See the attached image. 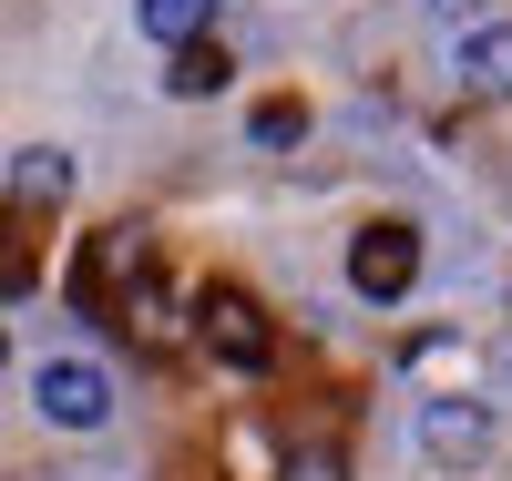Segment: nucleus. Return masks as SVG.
<instances>
[{
	"label": "nucleus",
	"instance_id": "5",
	"mask_svg": "<svg viewBox=\"0 0 512 481\" xmlns=\"http://www.w3.org/2000/svg\"><path fill=\"white\" fill-rule=\"evenodd\" d=\"M62 195H72V164H62L52 144H21V154H11V205L41 215V205H62Z\"/></svg>",
	"mask_w": 512,
	"mask_h": 481
},
{
	"label": "nucleus",
	"instance_id": "11",
	"mask_svg": "<svg viewBox=\"0 0 512 481\" xmlns=\"http://www.w3.org/2000/svg\"><path fill=\"white\" fill-rule=\"evenodd\" d=\"M431 11H441V21H461V11H482V0H431Z\"/></svg>",
	"mask_w": 512,
	"mask_h": 481
},
{
	"label": "nucleus",
	"instance_id": "9",
	"mask_svg": "<svg viewBox=\"0 0 512 481\" xmlns=\"http://www.w3.org/2000/svg\"><path fill=\"white\" fill-rule=\"evenodd\" d=\"M297 134H308V103H297V93L256 103V144H297Z\"/></svg>",
	"mask_w": 512,
	"mask_h": 481
},
{
	"label": "nucleus",
	"instance_id": "7",
	"mask_svg": "<svg viewBox=\"0 0 512 481\" xmlns=\"http://www.w3.org/2000/svg\"><path fill=\"white\" fill-rule=\"evenodd\" d=\"M461 93L512 103V31H472V41H461Z\"/></svg>",
	"mask_w": 512,
	"mask_h": 481
},
{
	"label": "nucleus",
	"instance_id": "10",
	"mask_svg": "<svg viewBox=\"0 0 512 481\" xmlns=\"http://www.w3.org/2000/svg\"><path fill=\"white\" fill-rule=\"evenodd\" d=\"M287 481H349V461H338V441H308L287 451Z\"/></svg>",
	"mask_w": 512,
	"mask_h": 481
},
{
	"label": "nucleus",
	"instance_id": "3",
	"mask_svg": "<svg viewBox=\"0 0 512 481\" xmlns=\"http://www.w3.org/2000/svg\"><path fill=\"white\" fill-rule=\"evenodd\" d=\"M31 410L62 420V430H103V420H113V379H103L93 359H41V369H31Z\"/></svg>",
	"mask_w": 512,
	"mask_h": 481
},
{
	"label": "nucleus",
	"instance_id": "2",
	"mask_svg": "<svg viewBox=\"0 0 512 481\" xmlns=\"http://www.w3.org/2000/svg\"><path fill=\"white\" fill-rule=\"evenodd\" d=\"M410 277H420V226L410 215H369L349 236V287L369 308H390V297H410Z\"/></svg>",
	"mask_w": 512,
	"mask_h": 481
},
{
	"label": "nucleus",
	"instance_id": "4",
	"mask_svg": "<svg viewBox=\"0 0 512 481\" xmlns=\"http://www.w3.org/2000/svg\"><path fill=\"white\" fill-rule=\"evenodd\" d=\"M420 451L431 461H482L492 451V410L482 400H431L420 410Z\"/></svg>",
	"mask_w": 512,
	"mask_h": 481
},
{
	"label": "nucleus",
	"instance_id": "1",
	"mask_svg": "<svg viewBox=\"0 0 512 481\" xmlns=\"http://www.w3.org/2000/svg\"><path fill=\"white\" fill-rule=\"evenodd\" d=\"M195 338H205V359L236 369V379H256V369L277 359V328H267V308H256L246 287H205L195 297Z\"/></svg>",
	"mask_w": 512,
	"mask_h": 481
},
{
	"label": "nucleus",
	"instance_id": "8",
	"mask_svg": "<svg viewBox=\"0 0 512 481\" xmlns=\"http://www.w3.org/2000/svg\"><path fill=\"white\" fill-rule=\"evenodd\" d=\"M144 31L164 41V52H185V41L216 31V0H144Z\"/></svg>",
	"mask_w": 512,
	"mask_h": 481
},
{
	"label": "nucleus",
	"instance_id": "6",
	"mask_svg": "<svg viewBox=\"0 0 512 481\" xmlns=\"http://www.w3.org/2000/svg\"><path fill=\"white\" fill-rule=\"evenodd\" d=\"M226 82H236L226 41H185V52L164 62V93H175V103H205V93H226Z\"/></svg>",
	"mask_w": 512,
	"mask_h": 481
}]
</instances>
